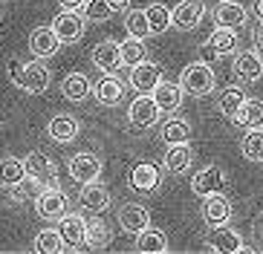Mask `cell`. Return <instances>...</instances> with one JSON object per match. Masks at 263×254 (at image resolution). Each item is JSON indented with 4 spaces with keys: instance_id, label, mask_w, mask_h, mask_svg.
<instances>
[{
    "instance_id": "6da1fadb",
    "label": "cell",
    "mask_w": 263,
    "mask_h": 254,
    "mask_svg": "<svg viewBox=\"0 0 263 254\" xmlns=\"http://www.w3.org/2000/svg\"><path fill=\"white\" fill-rule=\"evenodd\" d=\"M9 81L15 87H21L24 92H44L49 87V81H52V72L41 64V58H35V61L12 58L9 61Z\"/></svg>"
},
{
    "instance_id": "7a4b0ae2",
    "label": "cell",
    "mask_w": 263,
    "mask_h": 254,
    "mask_svg": "<svg viewBox=\"0 0 263 254\" xmlns=\"http://www.w3.org/2000/svg\"><path fill=\"white\" fill-rule=\"evenodd\" d=\"M179 87L188 92V95H209L214 90V72L205 61H197V64H188L179 75Z\"/></svg>"
},
{
    "instance_id": "3957f363",
    "label": "cell",
    "mask_w": 263,
    "mask_h": 254,
    "mask_svg": "<svg viewBox=\"0 0 263 254\" xmlns=\"http://www.w3.org/2000/svg\"><path fill=\"white\" fill-rule=\"evenodd\" d=\"M232 52H237V35H234V29L217 26L209 35V41L200 46V61L211 64V61L223 58V55H232Z\"/></svg>"
},
{
    "instance_id": "277c9868",
    "label": "cell",
    "mask_w": 263,
    "mask_h": 254,
    "mask_svg": "<svg viewBox=\"0 0 263 254\" xmlns=\"http://www.w3.org/2000/svg\"><path fill=\"white\" fill-rule=\"evenodd\" d=\"M159 113H162V110L156 107V101H154L151 92H139V95L130 101V107H127V119H130V124L139 127V130L154 127V124L159 122Z\"/></svg>"
},
{
    "instance_id": "5b68a950",
    "label": "cell",
    "mask_w": 263,
    "mask_h": 254,
    "mask_svg": "<svg viewBox=\"0 0 263 254\" xmlns=\"http://www.w3.org/2000/svg\"><path fill=\"white\" fill-rule=\"evenodd\" d=\"M67 191H61V188H55V185H44V191L35 197V211H38V217H44V220H58V217L67 214Z\"/></svg>"
},
{
    "instance_id": "8992f818",
    "label": "cell",
    "mask_w": 263,
    "mask_h": 254,
    "mask_svg": "<svg viewBox=\"0 0 263 254\" xmlns=\"http://www.w3.org/2000/svg\"><path fill=\"white\" fill-rule=\"evenodd\" d=\"M205 17V3L202 0H179L177 6L171 9V26H177L182 32L197 29Z\"/></svg>"
},
{
    "instance_id": "52a82bcc",
    "label": "cell",
    "mask_w": 263,
    "mask_h": 254,
    "mask_svg": "<svg viewBox=\"0 0 263 254\" xmlns=\"http://www.w3.org/2000/svg\"><path fill=\"white\" fill-rule=\"evenodd\" d=\"M52 29L61 44H78V41L84 38L87 23H84V15H78L76 9H67V12H61L52 21Z\"/></svg>"
},
{
    "instance_id": "ba28073f",
    "label": "cell",
    "mask_w": 263,
    "mask_h": 254,
    "mask_svg": "<svg viewBox=\"0 0 263 254\" xmlns=\"http://www.w3.org/2000/svg\"><path fill=\"white\" fill-rule=\"evenodd\" d=\"M159 81H162V67H159L156 61L142 58L139 64H133L130 67V87L136 92H151Z\"/></svg>"
},
{
    "instance_id": "9c48e42d",
    "label": "cell",
    "mask_w": 263,
    "mask_h": 254,
    "mask_svg": "<svg viewBox=\"0 0 263 254\" xmlns=\"http://www.w3.org/2000/svg\"><path fill=\"white\" fill-rule=\"evenodd\" d=\"M205 246H209L211 251H229V254L249 251L246 243H243V237H240L234 228H229L226 223L223 225H214V231L205 237Z\"/></svg>"
},
{
    "instance_id": "30bf717a",
    "label": "cell",
    "mask_w": 263,
    "mask_h": 254,
    "mask_svg": "<svg viewBox=\"0 0 263 254\" xmlns=\"http://www.w3.org/2000/svg\"><path fill=\"white\" fill-rule=\"evenodd\" d=\"M101 168H104V165H101V159L96 153H84V150H81V153H76L70 159V165H67V170H70V177L76 179V182H93V179H99L101 177Z\"/></svg>"
},
{
    "instance_id": "8fae6325",
    "label": "cell",
    "mask_w": 263,
    "mask_h": 254,
    "mask_svg": "<svg viewBox=\"0 0 263 254\" xmlns=\"http://www.w3.org/2000/svg\"><path fill=\"white\" fill-rule=\"evenodd\" d=\"M226 185V173L220 165H205L202 170H197L191 179V191L197 193V197H209V193H217L223 191Z\"/></svg>"
},
{
    "instance_id": "7c38bea8",
    "label": "cell",
    "mask_w": 263,
    "mask_h": 254,
    "mask_svg": "<svg viewBox=\"0 0 263 254\" xmlns=\"http://www.w3.org/2000/svg\"><path fill=\"white\" fill-rule=\"evenodd\" d=\"M202 220L209 225H223L232 220V202H229V197L223 191L202 197Z\"/></svg>"
},
{
    "instance_id": "4fadbf2b",
    "label": "cell",
    "mask_w": 263,
    "mask_h": 254,
    "mask_svg": "<svg viewBox=\"0 0 263 254\" xmlns=\"http://www.w3.org/2000/svg\"><path fill=\"white\" fill-rule=\"evenodd\" d=\"M234 78L243 81V84H255L263 78V61H260V52H237L234 55Z\"/></svg>"
},
{
    "instance_id": "5bb4252c",
    "label": "cell",
    "mask_w": 263,
    "mask_h": 254,
    "mask_svg": "<svg viewBox=\"0 0 263 254\" xmlns=\"http://www.w3.org/2000/svg\"><path fill=\"white\" fill-rule=\"evenodd\" d=\"M162 182V170L156 168L154 162H139L136 168L130 170V188L139 193H154Z\"/></svg>"
},
{
    "instance_id": "9a60e30c",
    "label": "cell",
    "mask_w": 263,
    "mask_h": 254,
    "mask_svg": "<svg viewBox=\"0 0 263 254\" xmlns=\"http://www.w3.org/2000/svg\"><path fill=\"white\" fill-rule=\"evenodd\" d=\"M78 202H81V208L90 211V214H101V211L110 208V191L104 185H99L96 179L93 182H84L81 185V193H78Z\"/></svg>"
},
{
    "instance_id": "2e32d148",
    "label": "cell",
    "mask_w": 263,
    "mask_h": 254,
    "mask_svg": "<svg viewBox=\"0 0 263 254\" xmlns=\"http://www.w3.org/2000/svg\"><path fill=\"white\" fill-rule=\"evenodd\" d=\"M58 234H61L64 246H84V237H87V220L78 214H64L58 217Z\"/></svg>"
},
{
    "instance_id": "e0dca14e",
    "label": "cell",
    "mask_w": 263,
    "mask_h": 254,
    "mask_svg": "<svg viewBox=\"0 0 263 254\" xmlns=\"http://www.w3.org/2000/svg\"><path fill=\"white\" fill-rule=\"evenodd\" d=\"M93 95L99 104H104V107H113V104H119L124 95V84L122 78H116L113 72H104V75L99 78L93 84Z\"/></svg>"
},
{
    "instance_id": "ac0fdd59",
    "label": "cell",
    "mask_w": 263,
    "mask_h": 254,
    "mask_svg": "<svg viewBox=\"0 0 263 254\" xmlns=\"http://www.w3.org/2000/svg\"><path fill=\"white\" fill-rule=\"evenodd\" d=\"M58 46H61V41H58L52 26H38V29H32L29 49H32L35 58H52V55L58 52Z\"/></svg>"
},
{
    "instance_id": "d6986e66",
    "label": "cell",
    "mask_w": 263,
    "mask_h": 254,
    "mask_svg": "<svg viewBox=\"0 0 263 254\" xmlns=\"http://www.w3.org/2000/svg\"><path fill=\"white\" fill-rule=\"evenodd\" d=\"M24 168H26V177L38 179V182H44V185H52V179H55V165H52V159H49L47 153H41V150H32V153H26Z\"/></svg>"
},
{
    "instance_id": "ffe728a7",
    "label": "cell",
    "mask_w": 263,
    "mask_h": 254,
    "mask_svg": "<svg viewBox=\"0 0 263 254\" xmlns=\"http://www.w3.org/2000/svg\"><path fill=\"white\" fill-rule=\"evenodd\" d=\"M151 95H154L156 107L162 110V113H171V110H179L185 90H182L179 84H174V81H159V84L151 90Z\"/></svg>"
},
{
    "instance_id": "44dd1931",
    "label": "cell",
    "mask_w": 263,
    "mask_h": 254,
    "mask_svg": "<svg viewBox=\"0 0 263 254\" xmlns=\"http://www.w3.org/2000/svg\"><path fill=\"white\" fill-rule=\"evenodd\" d=\"M47 133L58 145H70V142H76L81 127H78V119H72V115H52L47 124Z\"/></svg>"
},
{
    "instance_id": "7402d4cb",
    "label": "cell",
    "mask_w": 263,
    "mask_h": 254,
    "mask_svg": "<svg viewBox=\"0 0 263 254\" xmlns=\"http://www.w3.org/2000/svg\"><path fill=\"white\" fill-rule=\"evenodd\" d=\"M214 21H217V26L237 29V26L246 23V6H240L237 0H220L214 6Z\"/></svg>"
},
{
    "instance_id": "603a6c76",
    "label": "cell",
    "mask_w": 263,
    "mask_h": 254,
    "mask_svg": "<svg viewBox=\"0 0 263 254\" xmlns=\"http://www.w3.org/2000/svg\"><path fill=\"white\" fill-rule=\"evenodd\" d=\"M191 147H188V142H179V145H168V150H165L162 156V165L168 173H185L188 168H191Z\"/></svg>"
},
{
    "instance_id": "cb8c5ba5",
    "label": "cell",
    "mask_w": 263,
    "mask_h": 254,
    "mask_svg": "<svg viewBox=\"0 0 263 254\" xmlns=\"http://www.w3.org/2000/svg\"><path fill=\"white\" fill-rule=\"evenodd\" d=\"M119 225H122L124 234H139L142 228L151 225V214H147L145 205H124L119 211Z\"/></svg>"
},
{
    "instance_id": "d4e9b609",
    "label": "cell",
    "mask_w": 263,
    "mask_h": 254,
    "mask_svg": "<svg viewBox=\"0 0 263 254\" xmlns=\"http://www.w3.org/2000/svg\"><path fill=\"white\" fill-rule=\"evenodd\" d=\"M232 119L240 127H246V130L263 127V101L260 99H243V104L237 107V113H234Z\"/></svg>"
},
{
    "instance_id": "484cf974",
    "label": "cell",
    "mask_w": 263,
    "mask_h": 254,
    "mask_svg": "<svg viewBox=\"0 0 263 254\" xmlns=\"http://www.w3.org/2000/svg\"><path fill=\"white\" fill-rule=\"evenodd\" d=\"M61 92H64L67 101L78 104V101H84L87 95L93 92V84H90V78H87L84 72H70V75L61 81Z\"/></svg>"
},
{
    "instance_id": "4316f807",
    "label": "cell",
    "mask_w": 263,
    "mask_h": 254,
    "mask_svg": "<svg viewBox=\"0 0 263 254\" xmlns=\"http://www.w3.org/2000/svg\"><path fill=\"white\" fill-rule=\"evenodd\" d=\"M93 64L101 69V72H116V69L122 67L116 41H101V44L93 49Z\"/></svg>"
},
{
    "instance_id": "83f0119b",
    "label": "cell",
    "mask_w": 263,
    "mask_h": 254,
    "mask_svg": "<svg viewBox=\"0 0 263 254\" xmlns=\"http://www.w3.org/2000/svg\"><path fill=\"white\" fill-rule=\"evenodd\" d=\"M136 251L142 254H162L168 251V237H165V231L159 228H142L139 234H136Z\"/></svg>"
},
{
    "instance_id": "f1b7e54d",
    "label": "cell",
    "mask_w": 263,
    "mask_h": 254,
    "mask_svg": "<svg viewBox=\"0 0 263 254\" xmlns=\"http://www.w3.org/2000/svg\"><path fill=\"white\" fill-rule=\"evenodd\" d=\"M124 29H127V35L130 38H151V26H147V15H145V9H124Z\"/></svg>"
},
{
    "instance_id": "f546056e",
    "label": "cell",
    "mask_w": 263,
    "mask_h": 254,
    "mask_svg": "<svg viewBox=\"0 0 263 254\" xmlns=\"http://www.w3.org/2000/svg\"><path fill=\"white\" fill-rule=\"evenodd\" d=\"M162 142L165 145H179V142H191V124L185 119H168L162 124Z\"/></svg>"
},
{
    "instance_id": "4dcf8cb0",
    "label": "cell",
    "mask_w": 263,
    "mask_h": 254,
    "mask_svg": "<svg viewBox=\"0 0 263 254\" xmlns=\"http://www.w3.org/2000/svg\"><path fill=\"white\" fill-rule=\"evenodd\" d=\"M147 15V26H151V35H162V32L171 29V9L162 6V3H151L145 9Z\"/></svg>"
},
{
    "instance_id": "1f68e13d",
    "label": "cell",
    "mask_w": 263,
    "mask_h": 254,
    "mask_svg": "<svg viewBox=\"0 0 263 254\" xmlns=\"http://www.w3.org/2000/svg\"><path fill=\"white\" fill-rule=\"evenodd\" d=\"M24 177H26L24 159H15V156L0 159V185H3V188H12V185L21 182Z\"/></svg>"
},
{
    "instance_id": "d6a6232c",
    "label": "cell",
    "mask_w": 263,
    "mask_h": 254,
    "mask_svg": "<svg viewBox=\"0 0 263 254\" xmlns=\"http://www.w3.org/2000/svg\"><path fill=\"white\" fill-rule=\"evenodd\" d=\"M110 240H113V234L101 220H87V237H84L87 248H107Z\"/></svg>"
},
{
    "instance_id": "836d02e7",
    "label": "cell",
    "mask_w": 263,
    "mask_h": 254,
    "mask_svg": "<svg viewBox=\"0 0 263 254\" xmlns=\"http://www.w3.org/2000/svg\"><path fill=\"white\" fill-rule=\"evenodd\" d=\"M9 191H12V200L15 202H35V197L44 191V182H38V179H32V177H24L21 182L12 185Z\"/></svg>"
},
{
    "instance_id": "e575fe53",
    "label": "cell",
    "mask_w": 263,
    "mask_h": 254,
    "mask_svg": "<svg viewBox=\"0 0 263 254\" xmlns=\"http://www.w3.org/2000/svg\"><path fill=\"white\" fill-rule=\"evenodd\" d=\"M240 150L246 156L249 162H263V127H255V130H249L240 142Z\"/></svg>"
},
{
    "instance_id": "d590c367",
    "label": "cell",
    "mask_w": 263,
    "mask_h": 254,
    "mask_svg": "<svg viewBox=\"0 0 263 254\" xmlns=\"http://www.w3.org/2000/svg\"><path fill=\"white\" fill-rule=\"evenodd\" d=\"M119 58H122V67L139 64L142 58H145V44H142L139 38H130V35H127V41L119 44Z\"/></svg>"
},
{
    "instance_id": "8d00e7d4",
    "label": "cell",
    "mask_w": 263,
    "mask_h": 254,
    "mask_svg": "<svg viewBox=\"0 0 263 254\" xmlns=\"http://www.w3.org/2000/svg\"><path fill=\"white\" fill-rule=\"evenodd\" d=\"M35 251H44V254H55V251H64V240L58 234V228H44L35 237Z\"/></svg>"
},
{
    "instance_id": "74e56055",
    "label": "cell",
    "mask_w": 263,
    "mask_h": 254,
    "mask_svg": "<svg viewBox=\"0 0 263 254\" xmlns=\"http://www.w3.org/2000/svg\"><path fill=\"white\" fill-rule=\"evenodd\" d=\"M243 99H246V92L240 90V87H229V90H223V95H220V101H217V110L232 119V115L237 113V107L243 104Z\"/></svg>"
},
{
    "instance_id": "f35d334b",
    "label": "cell",
    "mask_w": 263,
    "mask_h": 254,
    "mask_svg": "<svg viewBox=\"0 0 263 254\" xmlns=\"http://www.w3.org/2000/svg\"><path fill=\"white\" fill-rule=\"evenodd\" d=\"M81 9H84V21H87V17H90V21H104V17L110 15L107 0H87Z\"/></svg>"
},
{
    "instance_id": "ab89813d",
    "label": "cell",
    "mask_w": 263,
    "mask_h": 254,
    "mask_svg": "<svg viewBox=\"0 0 263 254\" xmlns=\"http://www.w3.org/2000/svg\"><path fill=\"white\" fill-rule=\"evenodd\" d=\"M127 3H130V0H107L110 12H124V9H127Z\"/></svg>"
},
{
    "instance_id": "60d3db41",
    "label": "cell",
    "mask_w": 263,
    "mask_h": 254,
    "mask_svg": "<svg viewBox=\"0 0 263 254\" xmlns=\"http://www.w3.org/2000/svg\"><path fill=\"white\" fill-rule=\"evenodd\" d=\"M58 3H61L64 9H81L87 3V0H58Z\"/></svg>"
},
{
    "instance_id": "b9f144b4",
    "label": "cell",
    "mask_w": 263,
    "mask_h": 254,
    "mask_svg": "<svg viewBox=\"0 0 263 254\" xmlns=\"http://www.w3.org/2000/svg\"><path fill=\"white\" fill-rule=\"evenodd\" d=\"M255 44H257V49L263 52V21H260V26L255 29Z\"/></svg>"
},
{
    "instance_id": "7bdbcfd3",
    "label": "cell",
    "mask_w": 263,
    "mask_h": 254,
    "mask_svg": "<svg viewBox=\"0 0 263 254\" xmlns=\"http://www.w3.org/2000/svg\"><path fill=\"white\" fill-rule=\"evenodd\" d=\"M252 12H255L257 21H263V0H255V6H252Z\"/></svg>"
}]
</instances>
